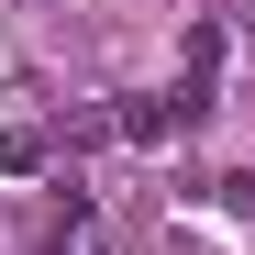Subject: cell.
Instances as JSON below:
<instances>
[{
    "instance_id": "1",
    "label": "cell",
    "mask_w": 255,
    "mask_h": 255,
    "mask_svg": "<svg viewBox=\"0 0 255 255\" xmlns=\"http://www.w3.org/2000/svg\"><path fill=\"white\" fill-rule=\"evenodd\" d=\"M222 78V22H189V89Z\"/></svg>"
}]
</instances>
